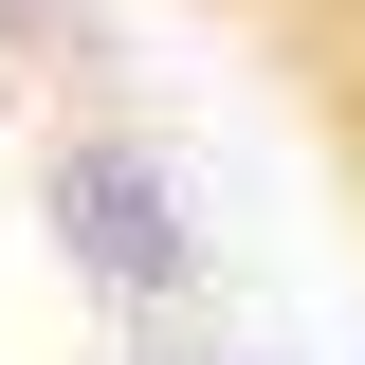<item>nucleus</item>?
<instances>
[{
    "label": "nucleus",
    "instance_id": "1",
    "mask_svg": "<svg viewBox=\"0 0 365 365\" xmlns=\"http://www.w3.org/2000/svg\"><path fill=\"white\" fill-rule=\"evenodd\" d=\"M37 220H55V256H73V292H110V311H182V292H201V220H182V165L146 128H55Z\"/></svg>",
    "mask_w": 365,
    "mask_h": 365
},
{
    "label": "nucleus",
    "instance_id": "2",
    "mask_svg": "<svg viewBox=\"0 0 365 365\" xmlns=\"http://www.w3.org/2000/svg\"><path fill=\"white\" fill-rule=\"evenodd\" d=\"M73 37V0H0V55H55Z\"/></svg>",
    "mask_w": 365,
    "mask_h": 365
}]
</instances>
